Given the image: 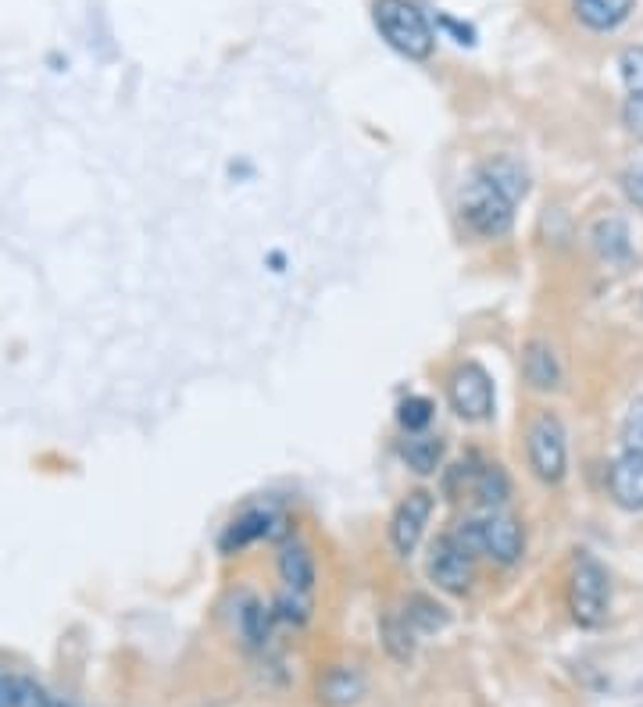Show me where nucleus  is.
I'll return each mask as SVG.
<instances>
[{
	"mask_svg": "<svg viewBox=\"0 0 643 707\" xmlns=\"http://www.w3.org/2000/svg\"><path fill=\"white\" fill-rule=\"evenodd\" d=\"M515 200L493 183L483 168L468 175V183L461 186L458 197V215L465 229L479 240H504L515 229Z\"/></svg>",
	"mask_w": 643,
	"mask_h": 707,
	"instance_id": "obj_1",
	"label": "nucleus"
},
{
	"mask_svg": "<svg viewBox=\"0 0 643 707\" xmlns=\"http://www.w3.org/2000/svg\"><path fill=\"white\" fill-rule=\"evenodd\" d=\"M454 533L465 540V547L472 554H483V558L497 561V565L511 568L522 561L526 554V529L518 522L511 511L504 508H486V511H476V515H468L465 522L454 525Z\"/></svg>",
	"mask_w": 643,
	"mask_h": 707,
	"instance_id": "obj_2",
	"label": "nucleus"
},
{
	"mask_svg": "<svg viewBox=\"0 0 643 707\" xmlns=\"http://www.w3.org/2000/svg\"><path fill=\"white\" fill-rule=\"evenodd\" d=\"M568 611L579 629H601L611 611V575L601 561L579 550L568 568Z\"/></svg>",
	"mask_w": 643,
	"mask_h": 707,
	"instance_id": "obj_3",
	"label": "nucleus"
},
{
	"mask_svg": "<svg viewBox=\"0 0 643 707\" xmlns=\"http://www.w3.org/2000/svg\"><path fill=\"white\" fill-rule=\"evenodd\" d=\"M376 25L383 40L390 43L397 54L411 61H429L436 50V33L429 18L411 4V0H376Z\"/></svg>",
	"mask_w": 643,
	"mask_h": 707,
	"instance_id": "obj_4",
	"label": "nucleus"
},
{
	"mask_svg": "<svg viewBox=\"0 0 643 707\" xmlns=\"http://www.w3.org/2000/svg\"><path fill=\"white\" fill-rule=\"evenodd\" d=\"M526 461L543 486H561L568 475V433L554 411H540L526 429Z\"/></svg>",
	"mask_w": 643,
	"mask_h": 707,
	"instance_id": "obj_5",
	"label": "nucleus"
},
{
	"mask_svg": "<svg viewBox=\"0 0 643 707\" xmlns=\"http://www.w3.org/2000/svg\"><path fill=\"white\" fill-rule=\"evenodd\" d=\"M447 400L461 422H490L497 411V390L479 361H461L447 375Z\"/></svg>",
	"mask_w": 643,
	"mask_h": 707,
	"instance_id": "obj_6",
	"label": "nucleus"
},
{
	"mask_svg": "<svg viewBox=\"0 0 643 707\" xmlns=\"http://www.w3.org/2000/svg\"><path fill=\"white\" fill-rule=\"evenodd\" d=\"M426 572H429V583H436L443 593L461 597V593H468L472 583H476V554L465 547V540H461L454 529H447V533L436 536L433 547H429Z\"/></svg>",
	"mask_w": 643,
	"mask_h": 707,
	"instance_id": "obj_7",
	"label": "nucleus"
},
{
	"mask_svg": "<svg viewBox=\"0 0 643 707\" xmlns=\"http://www.w3.org/2000/svg\"><path fill=\"white\" fill-rule=\"evenodd\" d=\"M461 483L458 497H468L479 511L486 508H504L511 497V479L497 461H483V458H468L458 465L451 486Z\"/></svg>",
	"mask_w": 643,
	"mask_h": 707,
	"instance_id": "obj_8",
	"label": "nucleus"
},
{
	"mask_svg": "<svg viewBox=\"0 0 643 707\" xmlns=\"http://www.w3.org/2000/svg\"><path fill=\"white\" fill-rule=\"evenodd\" d=\"M429 518H433V493L429 490H411L408 497L393 508L390 515V547L401 554V558H411L415 547L422 543V533H426Z\"/></svg>",
	"mask_w": 643,
	"mask_h": 707,
	"instance_id": "obj_9",
	"label": "nucleus"
},
{
	"mask_svg": "<svg viewBox=\"0 0 643 707\" xmlns=\"http://www.w3.org/2000/svg\"><path fill=\"white\" fill-rule=\"evenodd\" d=\"M279 583H283L286 593L315 600L318 568H315V554H311L308 543L293 540L290 536V540L279 547Z\"/></svg>",
	"mask_w": 643,
	"mask_h": 707,
	"instance_id": "obj_10",
	"label": "nucleus"
},
{
	"mask_svg": "<svg viewBox=\"0 0 643 707\" xmlns=\"http://www.w3.org/2000/svg\"><path fill=\"white\" fill-rule=\"evenodd\" d=\"M608 493L622 511H643V454L622 450L608 468Z\"/></svg>",
	"mask_w": 643,
	"mask_h": 707,
	"instance_id": "obj_11",
	"label": "nucleus"
},
{
	"mask_svg": "<svg viewBox=\"0 0 643 707\" xmlns=\"http://www.w3.org/2000/svg\"><path fill=\"white\" fill-rule=\"evenodd\" d=\"M276 533V515L265 508H254V511H243V515H236L233 522L226 525V533H222V540H218V550L222 554H236V550L251 547V543L265 540V536Z\"/></svg>",
	"mask_w": 643,
	"mask_h": 707,
	"instance_id": "obj_12",
	"label": "nucleus"
},
{
	"mask_svg": "<svg viewBox=\"0 0 643 707\" xmlns=\"http://www.w3.org/2000/svg\"><path fill=\"white\" fill-rule=\"evenodd\" d=\"M522 375L540 393H551L561 386V361L547 340H529L522 350Z\"/></svg>",
	"mask_w": 643,
	"mask_h": 707,
	"instance_id": "obj_13",
	"label": "nucleus"
},
{
	"mask_svg": "<svg viewBox=\"0 0 643 707\" xmlns=\"http://www.w3.org/2000/svg\"><path fill=\"white\" fill-rule=\"evenodd\" d=\"M365 697V675L351 665H333L318 679V700L329 707H351Z\"/></svg>",
	"mask_w": 643,
	"mask_h": 707,
	"instance_id": "obj_14",
	"label": "nucleus"
},
{
	"mask_svg": "<svg viewBox=\"0 0 643 707\" xmlns=\"http://www.w3.org/2000/svg\"><path fill=\"white\" fill-rule=\"evenodd\" d=\"M443 454H447V440L436 433H404L401 440V458L404 465L415 475H436L443 465Z\"/></svg>",
	"mask_w": 643,
	"mask_h": 707,
	"instance_id": "obj_15",
	"label": "nucleus"
},
{
	"mask_svg": "<svg viewBox=\"0 0 643 707\" xmlns=\"http://www.w3.org/2000/svg\"><path fill=\"white\" fill-rule=\"evenodd\" d=\"M636 0H576V18L593 33H611L633 15Z\"/></svg>",
	"mask_w": 643,
	"mask_h": 707,
	"instance_id": "obj_16",
	"label": "nucleus"
},
{
	"mask_svg": "<svg viewBox=\"0 0 643 707\" xmlns=\"http://www.w3.org/2000/svg\"><path fill=\"white\" fill-rule=\"evenodd\" d=\"M593 247L601 254L608 265H618V261H629L633 258V243H629V229L622 218L608 215V218H597L593 222V233H590Z\"/></svg>",
	"mask_w": 643,
	"mask_h": 707,
	"instance_id": "obj_17",
	"label": "nucleus"
},
{
	"mask_svg": "<svg viewBox=\"0 0 643 707\" xmlns=\"http://www.w3.org/2000/svg\"><path fill=\"white\" fill-rule=\"evenodd\" d=\"M483 168L486 175H490L493 183L501 186L504 193H508L511 200H526V193H529V172L522 165H518L515 158H508V154H497V158H490V161H483Z\"/></svg>",
	"mask_w": 643,
	"mask_h": 707,
	"instance_id": "obj_18",
	"label": "nucleus"
},
{
	"mask_svg": "<svg viewBox=\"0 0 643 707\" xmlns=\"http://www.w3.org/2000/svg\"><path fill=\"white\" fill-rule=\"evenodd\" d=\"M404 622L411 625V633L422 636V633H436V629H443L447 625V611L436 604V600H429L426 593H411L408 600H404Z\"/></svg>",
	"mask_w": 643,
	"mask_h": 707,
	"instance_id": "obj_19",
	"label": "nucleus"
},
{
	"mask_svg": "<svg viewBox=\"0 0 643 707\" xmlns=\"http://www.w3.org/2000/svg\"><path fill=\"white\" fill-rule=\"evenodd\" d=\"M272 618H276V611H265V604L261 600H247L240 611V629L243 636H247V643H254V647H261V643L272 640Z\"/></svg>",
	"mask_w": 643,
	"mask_h": 707,
	"instance_id": "obj_20",
	"label": "nucleus"
},
{
	"mask_svg": "<svg viewBox=\"0 0 643 707\" xmlns=\"http://www.w3.org/2000/svg\"><path fill=\"white\" fill-rule=\"evenodd\" d=\"M433 415L436 404L429 397H404L397 404V422H401L404 433H426L429 425H433Z\"/></svg>",
	"mask_w": 643,
	"mask_h": 707,
	"instance_id": "obj_21",
	"label": "nucleus"
},
{
	"mask_svg": "<svg viewBox=\"0 0 643 707\" xmlns=\"http://www.w3.org/2000/svg\"><path fill=\"white\" fill-rule=\"evenodd\" d=\"M383 636H386V650L393 654V661H411V654H415V633H411V625L404 622L401 611L383 622Z\"/></svg>",
	"mask_w": 643,
	"mask_h": 707,
	"instance_id": "obj_22",
	"label": "nucleus"
},
{
	"mask_svg": "<svg viewBox=\"0 0 643 707\" xmlns=\"http://www.w3.org/2000/svg\"><path fill=\"white\" fill-rule=\"evenodd\" d=\"M622 443H626V450L643 454V397L629 400L626 418H622Z\"/></svg>",
	"mask_w": 643,
	"mask_h": 707,
	"instance_id": "obj_23",
	"label": "nucleus"
},
{
	"mask_svg": "<svg viewBox=\"0 0 643 707\" xmlns=\"http://www.w3.org/2000/svg\"><path fill=\"white\" fill-rule=\"evenodd\" d=\"M618 68H622V79H626L629 93H640V97H643V47H626V50H622Z\"/></svg>",
	"mask_w": 643,
	"mask_h": 707,
	"instance_id": "obj_24",
	"label": "nucleus"
},
{
	"mask_svg": "<svg viewBox=\"0 0 643 707\" xmlns=\"http://www.w3.org/2000/svg\"><path fill=\"white\" fill-rule=\"evenodd\" d=\"M622 193H626V200L629 204H636V208L643 211V158L640 161H633V165L622 172Z\"/></svg>",
	"mask_w": 643,
	"mask_h": 707,
	"instance_id": "obj_25",
	"label": "nucleus"
},
{
	"mask_svg": "<svg viewBox=\"0 0 643 707\" xmlns=\"http://www.w3.org/2000/svg\"><path fill=\"white\" fill-rule=\"evenodd\" d=\"M47 704V693L26 679V675H15V707H43Z\"/></svg>",
	"mask_w": 643,
	"mask_h": 707,
	"instance_id": "obj_26",
	"label": "nucleus"
},
{
	"mask_svg": "<svg viewBox=\"0 0 643 707\" xmlns=\"http://www.w3.org/2000/svg\"><path fill=\"white\" fill-rule=\"evenodd\" d=\"M622 122H626V129L636 136V140H643V97L640 93H629L626 104H622Z\"/></svg>",
	"mask_w": 643,
	"mask_h": 707,
	"instance_id": "obj_27",
	"label": "nucleus"
},
{
	"mask_svg": "<svg viewBox=\"0 0 643 707\" xmlns=\"http://www.w3.org/2000/svg\"><path fill=\"white\" fill-rule=\"evenodd\" d=\"M0 707H15V675L0 672Z\"/></svg>",
	"mask_w": 643,
	"mask_h": 707,
	"instance_id": "obj_28",
	"label": "nucleus"
},
{
	"mask_svg": "<svg viewBox=\"0 0 643 707\" xmlns=\"http://www.w3.org/2000/svg\"><path fill=\"white\" fill-rule=\"evenodd\" d=\"M43 707H72V704H65V700H54V697H47V704Z\"/></svg>",
	"mask_w": 643,
	"mask_h": 707,
	"instance_id": "obj_29",
	"label": "nucleus"
}]
</instances>
